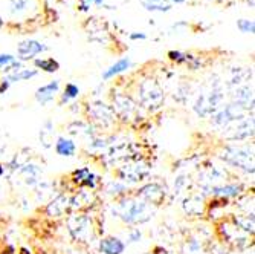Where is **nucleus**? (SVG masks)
<instances>
[{
    "mask_svg": "<svg viewBox=\"0 0 255 254\" xmlns=\"http://www.w3.org/2000/svg\"><path fill=\"white\" fill-rule=\"evenodd\" d=\"M90 2H94L95 5H98V6H100V5H103L104 0H90Z\"/></svg>",
    "mask_w": 255,
    "mask_h": 254,
    "instance_id": "obj_17",
    "label": "nucleus"
},
{
    "mask_svg": "<svg viewBox=\"0 0 255 254\" xmlns=\"http://www.w3.org/2000/svg\"><path fill=\"white\" fill-rule=\"evenodd\" d=\"M142 5L147 11H170L171 9V2L170 0H142Z\"/></svg>",
    "mask_w": 255,
    "mask_h": 254,
    "instance_id": "obj_7",
    "label": "nucleus"
},
{
    "mask_svg": "<svg viewBox=\"0 0 255 254\" xmlns=\"http://www.w3.org/2000/svg\"><path fill=\"white\" fill-rule=\"evenodd\" d=\"M48 49V46H44L43 43L37 41V40H26V41H21L17 48L18 52V58L20 60H29L34 55H38L41 52H44Z\"/></svg>",
    "mask_w": 255,
    "mask_h": 254,
    "instance_id": "obj_1",
    "label": "nucleus"
},
{
    "mask_svg": "<svg viewBox=\"0 0 255 254\" xmlns=\"http://www.w3.org/2000/svg\"><path fill=\"white\" fill-rule=\"evenodd\" d=\"M237 26L242 32L245 34H252L254 29H255V25H254V21L252 20H246V18H242L237 21Z\"/></svg>",
    "mask_w": 255,
    "mask_h": 254,
    "instance_id": "obj_10",
    "label": "nucleus"
},
{
    "mask_svg": "<svg viewBox=\"0 0 255 254\" xmlns=\"http://www.w3.org/2000/svg\"><path fill=\"white\" fill-rule=\"evenodd\" d=\"M75 150H77V146L72 140H67V138H63L60 136L57 143H55V152L60 155V156H74L75 155Z\"/></svg>",
    "mask_w": 255,
    "mask_h": 254,
    "instance_id": "obj_5",
    "label": "nucleus"
},
{
    "mask_svg": "<svg viewBox=\"0 0 255 254\" xmlns=\"http://www.w3.org/2000/svg\"><path fill=\"white\" fill-rule=\"evenodd\" d=\"M130 66H131L130 58H121V60H118L115 64H112L109 69H106L104 74H103V78H104V80H110V78H113V77H117V75L126 72Z\"/></svg>",
    "mask_w": 255,
    "mask_h": 254,
    "instance_id": "obj_4",
    "label": "nucleus"
},
{
    "mask_svg": "<svg viewBox=\"0 0 255 254\" xmlns=\"http://www.w3.org/2000/svg\"><path fill=\"white\" fill-rule=\"evenodd\" d=\"M58 89H60V81L58 80H54V81H51L48 84H44V86H41V87L37 89V92H35V100L41 106L48 104V103H51L54 100V97H55V94L58 92Z\"/></svg>",
    "mask_w": 255,
    "mask_h": 254,
    "instance_id": "obj_2",
    "label": "nucleus"
},
{
    "mask_svg": "<svg viewBox=\"0 0 255 254\" xmlns=\"http://www.w3.org/2000/svg\"><path fill=\"white\" fill-rule=\"evenodd\" d=\"M26 6H28V0H11V2H9V8H11L12 14L25 11Z\"/></svg>",
    "mask_w": 255,
    "mask_h": 254,
    "instance_id": "obj_11",
    "label": "nucleus"
},
{
    "mask_svg": "<svg viewBox=\"0 0 255 254\" xmlns=\"http://www.w3.org/2000/svg\"><path fill=\"white\" fill-rule=\"evenodd\" d=\"M8 87H9V83L6 80H3L2 83H0V95L5 94V92L8 90Z\"/></svg>",
    "mask_w": 255,
    "mask_h": 254,
    "instance_id": "obj_15",
    "label": "nucleus"
},
{
    "mask_svg": "<svg viewBox=\"0 0 255 254\" xmlns=\"http://www.w3.org/2000/svg\"><path fill=\"white\" fill-rule=\"evenodd\" d=\"M34 63H35V66H37V67L43 69L44 72H49V74H52V72H57L58 69H60V63H58L57 60H54V58L35 60Z\"/></svg>",
    "mask_w": 255,
    "mask_h": 254,
    "instance_id": "obj_8",
    "label": "nucleus"
},
{
    "mask_svg": "<svg viewBox=\"0 0 255 254\" xmlns=\"http://www.w3.org/2000/svg\"><path fill=\"white\" fill-rule=\"evenodd\" d=\"M130 38H131V40H137V38H139V40H144V38H145V34H131Z\"/></svg>",
    "mask_w": 255,
    "mask_h": 254,
    "instance_id": "obj_16",
    "label": "nucleus"
},
{
    "mask_svg": "<svg viewBox=\"0 0 255 254\" xmlns=\"http://www.w3.org/2000/svg\"><path fill=\"white\" fill-rule=\"evenodd\" d=\"M100 250L104 254H123L126 244L118 238H106L100 242Z\"/></svg>",
    "mask_w": 255,
    "mask_h": 254,
    "instance_id": "obj_3",
    "label": "nucleus"
},
{
    "mask_svg": "<svg viewBox=\"0 0 255 254\" xmlns=\"http://www.w3.org/2000/svg\"><path fill=\"white\" fill-rule=\"evenodd\" d=\"M170 2H171V3H173V2H174V3H183L185 0H170Z\"/></svg>",
    "mask_w": 255,
    "mask_h": 254,
    "instance_id": "obj_18",
    "label": "nucleus"
},
{
    "mask_svg": "<svg viewBox=\"0 0 255 254\" xmlns=\"http://www.w3.org/2000/svg\"><path fill=\"white\" fill-rule=\"evenodd\" d=\"M12 61H15V57L11 54H0V69L9 66Z\"/></svg>",
    "mask_w": 255,
    "mask_h": 254,
    "instance_id": "obj_13",
    "label": "nucleus"
},
{
    "mask_svg": "<svg viewBox=\"0 0 255 254\" xmlns=\"http://www.w3.org/2000/svg\"><path fill=\"white\" fill-rule=\"evenodd\" d=\"M80 95V87L74 83H67L63 92V97H61V104L67 103L69 100H74Z\"/></svg>",
    "mask_w": 255,
    "mask_h": 254,
    "instance_id": "obj_9",
    "label": "nucleus"
},
{
    "mask_svg": "<svg viewBox=\"0 0 255 254\" xmlns=\"http://www.w3.org/2000/svg\"><path fill=\"white\" fill-rule=\"evenodd\" d=\"M168 57H170L171 60L177 61V63H187V61H188V55H187V54H182V52H179V51H170V52H168Z\"/></svg>",
    "mask_w": 255,
    "mask_h": 254,
    "instance_id": "obj_12",
    "label": "nucleus"
},
{
    "mask_svg": "<svg viewBox=\"0 0 255 254\" xmlns=\"http://www.w3.org/2000/svg\"><path fill=\"white\" fill-rule=\"evenodd\" d=\"M141 238H142V233L139 232V230H133V232L130 233V241L131 242H139V241H141Z\"/></svg>",
    "mask_w": 255,
    "mask_h": 254,
    "instance_id": "obj_14",
    "label": "nucleus"
},
{
    "mask_svg": "<svg viewBox=\"0 0 255 254\" xmlns=\"http://www.w3.org/2000/svg\"><path fill=\"white\" fill-rule=\"evenodd\" d=\"M37 75V71L35 69H18V71L9 74L5 80L11 84V83H15V81H25V80H31Z\"/></svg>",
    "mask_w": 255,
    "mask_h": 254,
    "instance_id": "obj_6",
    "label": "nucleus"
}]
</instances>
